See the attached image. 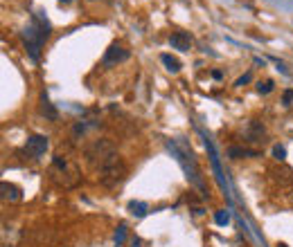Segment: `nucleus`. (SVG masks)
Masks as SVG:
<instances>
[{
  "label": "nucleus",
  "mask_w": 293,
  "mask_h": 247,
  "mask_svg": "<svg viewBox=\"0 0 293 247\" xmlns=\"http://www.w3.org/2000/svg\"><path fill=\"white\" fill-rule=\"evenodd\" d=\"M273 155H275V160H284V157H287V148L284 146H280V144H275L273 146Z\"/></svg>",
  "instance_id": "14"
},
{
  "label": "nucleus",
  "mask_w": 293,
  "mask_h": 247,
  "mask_svg": "<svg viewBox=\"0 0 293 247\" xmlns=\"http://www.w3.org/2000/svg\"><path fill=\"white\" fill-rule=\"evenodd\" d=\"M25 155H30V157H41V155H45V151H48V137L45 135H32L27 137V144H25Z\"/></svg>",
  "instance_id": "5"
},
{
  "label": "nucleus",
  "mask_w": 293,
  "mask_h": 247,
  "mask_svg": "<svg viewBox=\"0 0 293 247\" xmlns=\"http://www.w3.org/2000/svg\"><path fill=\"white\" fill-rule=\"evenodd\" d=\"M250 142H264V126H259L257 122H250V130H248Z\"/></svg>",
  "instance_id": "12"
},
{
  "label": "nucleus",
  "mask_w": 293,
  "mask_h": 247,
  "mask_svg": "<svg viewBox=\"0 0 293 247\" xmlns=\"http://www.w3.org/2000/svg\"><path fill=\"white\" fill-rule=\"evenodd\" d=\"M115 153H118V148H115V144H113L111 139H106V137H102V139H95V142L86 148L88 162H90L93 167H97V169H100L102 164L108 160V157H113Z\"/></svg>",
  "instance_id": "3"
},
{
  "label": "nucleus",
  "mask_w": 293,
  "mask_h": 247,
  "mask_svg": "<svg viewBox=\"0 0 293 247\" xmlns=\"http://www.w3.org/2000/svg\"><path fill=\"white\" fill-rule=\"evenodd\" d=\"M129 56H131V52H129V49H126L124 45L113 43L111 47L106 49L104 59H102V65H104V68H113V65H118V63L129 61Z\"/></svg>",
  "instance_id": "4"
},
{
  "label": "nucleus",
  "mask_w": 293,
  "mask_h": 247,
  "mask_svg": "<svg viewBox=\"0 0 293 247\" xmlns=\"http://www.w3.org/2000/svg\"><path fill=\"white\" fill-rule=\"evenodd\" d=\"M250 79H253V74H250V72H248V74H243L241 79H237V86H243V83H248Z\"/></svg>",
  "instance_id": "19"
},
{
  "label": "nucleus",
  "mask_w": 293,
  "mask_h": 247,
  "mask_svg": "<svg viewBox=\"0 0 293 247\" xmlns=\"http://www.w3.org/2000/svg\"><path fill=\"white\" fill-rule=\"evenodd\" d=\"M277 247H289V245H287V243H277Z\"/></svg>",
  "instance_id": "20"
},
{
  "label": "nucleus",
  "mask_w": 293,
  "mask_h": 247,
  "mask_svg": "<svg viewBox=\"0 0 293 247\" xmlns=\"http://www.w3.org/2000/svg\"><path fill=\"white\" fill-rule=\"evenodd\" d=\"M160 61H162V65L169 70L172 74H176V72H181V61L176 59V56H172V54H160Z\"/></svg>",
  "instance_id": "8"
},
{
  "label": "nucleus",
  "mask_w": 293,
  "mask_h": 247,
  "mask_svg": "<svg viewBox=\"0 0 293 247\" xmlns=\"http://www.w3.org/2000/svg\"><path fill=\"white\" fill-rule=\"evenodd\" d=\"M257 90H259V94H268L271 90H273V81L268 79V81H264V83H259V86H257Z\"/></svg>",
  "instance_id": "17"
},
{
  "label": "nucleus",
  "mask_w": 293,
  "mask_h": 247,
  "mask_svg": "<svg viewBox=\"0 0 293 247\" xmlns=\"http://www.w3.org/2000/svg\"><path fill=\"white\" fill-rule=\"evenodd\" d=\"M97 171H100V182L102 185L106 186V189H115V186H120L126 180L129 169H126L124 160L120 157V153H115L113 157H108Z\"/></svg>",
  "instance_id": "1"
},
{
  "label": "nucleus",
  "mask_w": 293,
  "mask_h": 247,
  "mask_svg": "<svg viewBox=\"0 0 293 247\" xmlns=\"http://www.w3.org/2000/svg\"><path fill=\"white\" fill-rule=\"evenodd\" d=\"M214 220H217V225H225V222L230 220V214H228V211H217V216H214Z\"/></svg>",
  "instance_id": "15"
},
{
  "label": "nucleus",
  "mask_w": 293,
  "mask_h": 247,
  "mask_svg": "<svg viewBox=\"0 0 293 247\" xmlns=\"http://www.w3.org/2000/svg\"><path fill=\"white\" fill-rule=\"evenodd\" d=\"M0 191H2V200H9V202H18L23 198V191L12 182H0Z\"/></svg>",
  "instance_id": "7"
},
{
  "label": "nucleus",
  "mask_w": 293,
  "mask_h": 247,
  "mask_svg": "<svg viewBox=\"0 0 293 247\" xmlns=\"http://www.w3.org/2000/svg\"><path fill=\"white\" fill-rule=\"evenodd\" d=\"M291 101H293V90H287V93H284V97H282V104L291 106Z\"/></svg>",
  "instance_id": "18"
},
{
  "label": "nucleus",
  "mask_w": 293,
  "mask_h": 247,
  "mask_svg": "<svg viewBox=\"0 0 293 247\" xmlns=\"http://www.w3.org/2000/svg\"><path fill=\"white\" fill-rule=\"evenodd\" d=\"M59 2H61V5H63V2H70V0H59Z\"/></svg>",
  "instance_id": "23"
},
{
  "label": "nucleus",
  "mask_w": 293,
  "mask_h": 247,
  "mask_svg": "<svg viewBox=\"0 0 293 247\" xmlns=\"http://www.w3.org/2000/svg\"><path fill=\"white\" fill-rule=\"evenodd\" d=\"M291 204H293V196H291Z\"/></svg>",
  "instance_id": "24"
},
{
  "label": "nucleus",
  "mask_w": 293,
  "mask_h": 247,
  "mask_svg": "<svg viewBox=\"0 0 293 247\" xmlns=\"http://www.w3.org/2000/svg\"><path fill=\"white\" fill-rule=\"evenodd\" d=\"M41 112H43L50 122H56V119H59V112H56V108L48 101V97H43V101H41Z\"/></svg>",
  "instance_id": "10"
},
{
  "label": "nucleus",
  "mask_w": 293,
  "mask_h": 247,
  "mask_svg": "<svg viewBox=\"0 0 293 247\" xmlns=\"http://www.w3.org/2000/svg\"><path fill=\"white\" fill-rule=\"evenodd\" d=\"M239 247H248V243H241V245H239Z\"/></svg>",
  "instance_id": "22"
},
{
  "label": "nucleus",
  "mask_w": 293,
  "mask_h": 247,
  "mask_svg": "<svg viewBox=\"0 0 293 247\" xmlns=\"http://www.w3.org/2000/svg\"><path fill=\"white\" fill-rule=\"evenodd\" d=\"M124 238H126V227H124V225H120L118 232H115V243H118V245H122V243H124Z\"/></svg>",
  "instance_id": "16"
},
{
  "label": "nucleus",
  "mask_w": 293,
  "mask_h": 247,
  "mask_svg": "<svg viewBox=\"0 0 293 247\" xmlns=\"http://www.w3.org/2000/svg\"><path fill=\"white\" fill-rule=\"evenodd\" d=\"M169 45L174 49L187 52V49L192 47V36H190V31H174V34L169 36Z\"/></svg>",
  "instance_id": "6"
},
{
  "label": "nucleus",
  "mask_w": 293,
  "mask_h": 247,
  "mask_svg": "<svg viewBox=\"0 0 293 247\" xmlns=\"http://www.w3.org/2000/svg\"><path fill=\"white\" fill-rule=\"evenodd\" d=\"M48 36H50V25L45 23L43 18L34 16V23H32L30 27L23 31L25 45H27V49H30V56L34 59V61L38 59V49H41V45L48 41Z\"/></svg>",
  "instance_id": "2"
},
{
  "label": "nucleus",
  "mask_w": 293,
  "mask_h": 247,
  "mask_svg": "<svg viewBox=\"0 0 293 247\" xmlns=\"http://www.w3.org/2000/svg\"><path fill=\"white\" fill-rule=\"evenodd\" d=\"M95 126H100V122H95V119H86V122H77V124H75V128H72V135L79 137V135H84L86 130L95 128Z\"/></svg>",
  "instance_id": "9"
},
{
  "label": "nucleus",
  "mask_w": 293,
  "mask_h": 247,
  "mask_svg": "<svg viewBox=\"0 0 293 247\" xmlns=\"http://www.w3.org/2000/svg\"><path fill=\"white\" fill-rule=\"evenodd\" d=\"M129 211H131L133 216L142 218V216H147L149 207H147V202H140V200H131V202H129Z\"/></svg>",
  "instance_id": "11"
},
{
  "label": "nucleus",
  "mask_w": 293,
  "mask_h": 247,
  "mask_svg": "<svg viewBox=\"0 0 293 247\" xmlns=\"http://www.w3.org/2000/svg\"><path fill=\"white\" fill-rule=\"evenodd\" d=\"M228 155H230V157H243V155H257V153L246 151V148H239V146H232L230 151H228Z\"/></svg>",
  "instance_id": "13"
},
{
  "label": "nucleus",
  "mask_w": 293,
  "mask_h": 247,
  "mask_svg": "<svg viewBox=\"0 0 293 247\" xmlns=\"http://www.w3.org/2000/svg\"><path fill=\"white\" fill-rule=\"evenodd\" d=\"M133 247H140V243H138V241H133Z\"/></svg>",
  "instance_id": "21"
}]
</instances>
